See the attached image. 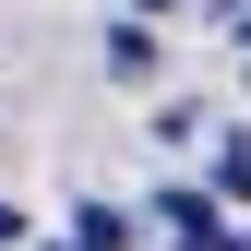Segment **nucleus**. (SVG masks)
Here are the masks:
<instances>
[{
  "instance_id": "1",
  "label": "nucleus",
  "mask_w": 251,
  "mask_h": 251,
  "mask_svg": "<svg viewBox=\"0 0 251 251\" xmlns=\"http://www.w3.org/2000/svg\"><path fill=\"white\" fill-rule=\"evenodd\" d=\"M48 251H132V215H120V203H84L72 227L48 239Z\"/></svg>"
},
{
  "instance_id": "2",
  "label": "nucleus",
  "mask_w": 251,
  "mask_h": 251,
  "mask_svg": "<svg viewBox=\"0 0 251 251\" xmlns=\"http://www.w3.org/2000/svg\"><path fill=\"white\" fill-rule=\"evenodd\" d=\"M155 215H168V239H179V251H215V239H227V227H215V192H168Z\"/></svg>"
},
{
  "instance_id": "3",
  "label": "nucleus",
  "mask_w": 251,
  "mask_h": 251,
  "mask_svg": "<svg viewBox=\"0 0 251 251\" xmlns=\"http://www.w3.org/2000/svg\"><path fill=\"white\" fill-rule=\"evenodd\" d=\"M96 48H108V72H120V84H155V36H144V24H108Z\"/></svg>"
},
{
  "instance_id": "4",
  "label": "nucleus",
  "mask_w": 251,
  "mask_h": 251,
  "mask_svg": "<svg viewBox=\"0 0 251 251\" xmlns=\"http://www.w3.org/2000/svg\"><path fill=\"white\" fill-rule=\"evenodd\" d=\"M12 239H36V227H24V215H12V203H0V251H12Z\"/></svg>"
},
{
  "instance_id": "5",
  "label": "nucleus",
  "mask_w": 251,
  "mask_h": 251,
  "mask_svg": "<svg viewBox=\"0 0 251 251\" xmlns=\"http://www.w3.org/2000/svg\"><path fill=\"white\" fill-rule=\"evenodd\" d=\"M144 12H179V0H144Z\"/></svg>"
},
{
  "instance_id": "6",
  "label": "nucleus",
  "mask_w": 251,
  "mask_h": 251,
  "mask_svg": "<svg viewBox=\"0 0 251 251\" xmlns=\"http://www.w3.org/2000/svg\"><path fill=\"white\" fill-rule=\"evenodd\" d=\"M239 48H251V36H239Z\"/></svg>"
}]
</instances>
